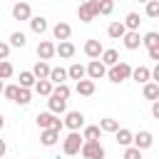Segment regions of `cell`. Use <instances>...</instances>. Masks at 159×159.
<instances>
[{
	"instance_id": "40",
	"label": "cell",
	"mask_w": 159,
	"mask_h": 159,
	"mask_svg": "<svg viewBox=\"0 0 159 159\" xmlns=\"http://www.w3.org/2000/svg\"><path fill=\"white\" fill-rule=\"evenodd\" d=\"M122 159H144V157H142V152L137 147H127L124 154H122Z\"/></svg>"
},
{
	"instance_id": "38",
	"label": "cell",
	"mask_w": 159,
	"mask_h": 159,
	"mask_svg": "<svg viewBox=\"0 0 159 159\" xmlns=\"http://www.w3.org/2000/svg\"><path fill=\"white\" fill-rule=\"evenodd\" d=\"M12 72H15V70H12V65H10L7 60H5V62H0V80H7V77H12Z\"/></svg>"
},
{
	"instance_id": "18",
	"label": "cell",
	"mask_w": 159,
	"mask_h": 159,
	"mask_svg": "<svg viewBox=\"0 0 159 159\" xmlns=\"http://www.w3.org/2000/svg\"><path fill=\"white\" fill-rule=\"evenodd\" d=\"M99 62H102L104 67H114V65L119 62V52H117L114 47H109V50H104V52H102V57H99Z\"/></svg>"
},
{
	"instance_id": "6",
	"label": "cell",
	"mask_w": 159,
	"mask_h": 159,
	"mask_svg": "<svg viewBox=\"0 0 159 159\" xmlns=\"http://www.w3.org/2000/svg\"><path fill=\"white\" fill-rule=\"evenodd\" d=\"M62 124L70 132H80V129H84V114L82 112H67L65 119H62Z\"/></svg>"
},
{
	"instance_id": "35",
	"label": "cell",
	"mask_w": 159,
	"mask_h": 159,
	"mask_svg": "<svg viewBox=\"0 0 159 159\" xmlns=\"http://www.w3.org/2000/svg\"><path fill=\"white\" fill-rule=\"evenodd\" d=\"M112 10H114L112 0H97V15H109Z\"/></svg>"
},
{
	"instance_id": "34",
	"label": "cell",
	"mask_w": 159,
	"mask_h": 159,
	"mask_svg": "<svg viewBox=\"0 0 159 159\" xmlns=\"http://www.w3.org/2000/svg\"><path fill=\"white\" fill-rule=\"evenodd\" d=\"M32 102V92L30 89H22L20 87V92H17V99H15V104H20V107H27Z\"/></svg>"
},
{
	"instance_id": "47",
	"label": "cell",
	"mask_w": 159,
	"mask_h": 159,
	"mask_svg": "<svg viewBox=\"0 0 159 159\" xmlns=\"http://www.w3.org/2000/svg\"><path fill=\"white\" fill-rule=\"evenodd\" d=\"M2 127H5V119H2V114H0V129H2Z\"/></svg>"
},
{
	"instance_id": "16",
	"label": "cell",
	"mask_w": 159,
	"mask_h": 159,
	"mask_svg": "<svg viewBox=\"0 0 159 159\" xmlns=\"http://www.w3.org/2000/svg\"><path fill=\"white\" fill-rule=\"evenodd\" d=\"M132 80H134V82H139V84H147V82L152 80V70L139 65V67H134V70H132Z\"/></svg>"
},
{
	"instance_id": "46",
	"label": "cell",
	"mask_w": 159,
	"mask_h": 159,
	"mask_svg": "<svg viewBox=\"0 0 159 159\" xmlns=\"http://www.w3.org/2000/svg\"><path fill=\"white\" fill-rule=\"evenodd\" d=\"M2 92H5V82L0 80V94H2Z\"/></svg>"
},
{
	"instance_id": "8",
	"label": "cell",
	"mask_w": 159,
	"mask_h": 159,
	"mask_svg": "<svg viewBox=\"0 0 159 159\" xmlns=\"http://www.w3.org/2000/svg\"><path fill=\"white\" fill-rule=\"evenodd\" d=\"M82 50H84V55H87L89 60H99V57H102V52H104L102 42H99V40H94V37H92V40H87Z\"/></svg>"
},
{
	"instance_id": "15",
	"label": "cell",
	"mask_w": 159,
	"mask_h": 159,
	"mask_svg": "<svg viewBox=\"0 0 159 159\" xmlns=\"http://www.w3.org/2000/svg\"><path fill=\"white\" fill-rule=\"evenodd\" d=\"M99 137H102L99 124H84V129H82V139L84 142H99Z\"/></svg>"
},
{
	"instance_id": "25",
	"label": "cell",
	"mask_w": 159,
	"mask_h": 159,
	"mask_svg": "<svg viewBox=\"0 0 159 159\" xmlns=\"http://www.w3.org/2000/svg\"><path fill=\"white\" fill-rule=\"evenodd\" d=\"M35 75L30 72V70H25V72H20V77H17V87H22V89H30V87H35Z\"/></svg>"
},
{
	"instance_id": "37",
	"label": "cell",
	"mask_w": 159,
	"mask_h": 159,
	"mask_svg": "<svg viewBox=\"0 0 159 159\" xmlns=\"http://www.w3.org/2000/svg\"><path fill=\"white\" fill-rule=\"evenodd\" d=\"M70 92H72V89H70L67 84H57V87L52 89V94H55V97H60V99H65V102H67V97H70Z\"/></svg>"
},
{
	"instance_id": "4",
	"label": "cell",
	"mask_w": 159,
	"mask_h": 159,
	"mask_svg": "<svg viewBox=\"0 0 159 159\" xmlns=\"http://www.w3.org/2000/svg\"><path fill=\"white\" fill-rule=\"evenodd\" d=\"M80 154L84 159H104V147L99 142H84L82 149H80Z\"/></svg>"
},
{
	"instance_id": "17",
	"label": "cell",
	"mask_w": 159,
	"mask_h": 159,
	"mask_svg": "<svg viewBox=\"0 0 159 159\" xmlns=\"http://www.w3.org/2000/svg\"><path fill=\"white\" fill-rule=\"evenodd\" d=\"M107 35L112 37V40H122L124 35H127V27H124V22H109V27H107Z\"/></svg>"
},
{
	"instance_id": "13",
	"label": "cell",
	"mask_w": 159,
	"mask_h": 159,
	"mask_svg": "<svg viewBox=\"0 0 159 159\" xmlns=\"http://www.w3.org/2000/svg\"><path fill=\"white\" fill-rule=\"evenodd\" d=\"M52 35H55V40L67 42V40H70V35H72V27H70L67 22H57V25L52 27Z\"/></svg>"
},
{
	"instance_id": "3",
	"label": "cell",
	"mask_w": 159,
	"mask_h": 159,
	"mask_svg": "<svg viewBox=\"0 0 159 159\" xmlns=\"http://www.w3.org/2000/svg\"><path fill=\"white\" fill-rule=\"evenodd\" d=\"M35 122H37V127H40V132L42 129H57V132H62V119L60 117H55L52 112H40L37 117H35Z\"/></svg>"
},
{
	"instance_id": "22",
	"label": "cell",
	"mask_w": 159,
	"mask_h": 159,
	"mask_svg": "<svg viewBox=\"0 0 159 159\" xmlns=\"http://www.w3.org/2000/svg\"><path fill=\"white\" fill-rule=\"evenodd\" d=\"M139 12H127V17H124V27H127V32H139Z\"/></svg>"
},
{
	"instance_id": "28",
	"label": "cell",
	"mask_w": 159,
	"mask_h": 159,
	"mask_svg": "<svg viewBox=\"0 0 159 159\" xmlns=\"http://www.w3.org/2000/svg\"><path fill=\"white\" fill-rule=\"evenodd\" d=\"M52 89H55V84H52L50 80H37V82H35V92L42 94V97H50Z\"/></svg>"
},
{
	"instance_id": "32",
	"label": "cell",
	"mask_w": 159,
	"mask_h": 159,
	"mask_svg": "<svg viewBox=\"0 0 159 159\" xmlns=\"http://www.w3.org/2000/svg\"><path fill=\"white\" fill-rule=\"evenodd\" d=\"M142 45H144L147 50L157 47V45H159V32H154V30H152V32H147V35L142 37Z\"/></svg>"
},
{
	"instance_id": "12",
	"label": "cell",
	"mask_w": 159,
	"mask_h": 159,
	"mask_svg": "<svg viewBox=\"0 0 159 159\" xmlns=\"http://www.w3.org/2000/svg\"><path fill=\"white\" fill-rule=\"evenodd\" d=\"M65 109H67V102H65V99H60V97H55V94L47 97V112H52V114L57 117V114H62Z\"/></svg>"
},
{
	"instance_id": "19",
	"label": "cell",
	"mask_w": 159,
	"mask_h": 159,
	"mask_svg": "<svg viewBox=\"0 0 159 159\" xmlns=\"http://www.w3.org/2000/svg\"><path fill=\"white\" fill-rule=\"evenodd\" d=\"M67 77H70V80H75V82H80V80H84V77H87V67H84V65H80V62H75V65H70Z\"/></svg>"
},
{
	"instance_id": "44",
	"label": "cell",
	"mask_w": 159,
	"mask_h": 159,
	"mask_svg": "<svg viewBox=\"0 0 159 159\" xmlns=\"http://www.w3.org/2000/svg\"><path fill=\"white\" fill-rule=\"evenodd\" d=\"M152 80H154V82H157V84H159V62H157V67H154V70H152Z\"/></svg>"
},
{
	"instance_id": "41",
	"label": "cell",
	"mask_w": 159,
	"mask_h": 159,
	"mask_svg": "<svg viewBox=\"0 0 159 159\" xmlns=\"http://www.w3.org/2000/svg\"><path fill=\"white\" fill-rule=\"evenodd\" d=\"M7 55H10V42H2L0 40V62H5Z\"/></svg>"
},
{
	"instance_id": "29",
	"label": "cell",
	"mask_w": 159,
	"mask_h": 159,
	"mask_svg": "<svg viewBox=\"0 0 159 159\" xmlns=\"http://www.w3.org/2000/svg\"><path fill=\"white\" fill-rule=\"evenodd\" d=\"M75 89H77V94H82V97H89V94H94V82H92V80H80Z\"/></svg>"
},
{
	"instance_id": "24",
	"label": "cell",
	"mask_w": 159,
	"mask_h": 159,
	"mask_svg": "<svg viewBox=\"0 0 159 159\" xmlns=\"http://www.w3.org/2000/svg\"><path fill=\"white\" fill-rule=\"evenodd\" d=\"M50 70H52V67H50L47 62H40V60H37V65L32 67V75H35V80H50Z\"/></svg>"
},
{
	"instance_id": "26",
	"label": "cell",
	"mask_w": 159,
	"mask_h": 159,
	"mask_svg": "<svg viewBox=\"0 0 159 159\" xmlns=\"http://www.w3.org/2000/svg\"><path fill=\"white\" fill-rule=\"evenodd\" d=\"M30 30H32L35 35H42V32H47V20H45L42 15L32 17V20H30Z\"/></svg>"
},
{
	"instance_id": "45",
	"label": "cell",
	"mask_w": 159,
	"mask_h": 159,
	"mask_svg": "<svg viewBox=\"0 0 159 159\" xmlns=\"http://www.w3.org/2000/svg\"><path fill=\"white\" fill-rule=\"evenodd\" d=\"M5 152H7V147H5V142H2V139H0V157H2V154H5Z\"/></svg>"
},
{
	"instance_id": "43",
	"label": "cell",
	"mask_w": 159,
	"mask_h": 159,
	"mask_svg": "<svg viewBox=\"0 0 159 159\" xmlns=\"http://www.w3.org/2000/svg\"><path fill=\"white\" fill-rule=\"evenodd\" d=\"M152 114H154V119H159V99L152 102Z\"/></svg>"
},
{
	"instance_id": "7",
	"label": "cell",
	"mask_w": 159,
	"mask_h": 159,
	"mask_svg": "<svg viewBox=\"0 0 159 159\" xmlns=\"http://www.w3.org/2000/svg\"><path fill=\"white\" fill-rule=\"evenodd\" d=\"M154 144V134L152 132H147V129H142V132H137L134 134V142H132V147H137L139 152H144V149H149Z\"/></svg>"
},
{
	"instance_id": "5",
	"label": "cell",
	"mask_w": 159,
	"mask_h": 159,
	"mask_svg": "<svg viewBox=\"0 0 159 159\" xmlns=\"http://www.w3.org/2000/svg\"><path fill=\"white\" fill-rule=\"evenodd\" d=\"M77 17H80L82 22H92V20L97 17V0H87V2H82V5L77 7Z\"/></svg>"
},
{
	"instance_id": "31",
	"label": "cell",
	"mask_w": 159,
	"mask_h": 159,
	"mask_svg": "<svg viewBox=\"0 0 159 159\" xmlns=\"http://www.w3.org/2000/svg\"><path fill=\"white\" fill-rule=\"evenodd\" d=\"M99 129H102V132L114 134V132L119 129V122H117V119H112V117H104V119H99Z\"/></svg>"
},
{
	"instance_id": "30",
	"label": "cell",
	"mask_w": 159,
	"mask_h": 159,
	"mask_svg": "<svg viewBox=\"0 0 159 159\" xmlns=\"http://www.w3.org/2000/svg\"><path fill=\"white\" fill-rule=\"evenodd\" d=\"M142 94H144V99L157 102V99H159V84H157V82H147L144 89H142Z\"/></svg>"
},
{
	"instance_id": "42",
	"label": "cell",
	"mask_w": 159,
	"mask_h": 159,
	"mask_svg": "<svg viewBox=\"0 0 159 159\" xmlns=\"http://www.w3.org/2000/svg\"><path fill=\"white\" fill-rule=\"evenodd\" d=\"M147 55H149V60L159 62V45H157V47H152V50H147Z\"/></svg>"
},
{
	"instance_id": "2",
	"label": "cell",
	"mask_w": 159,
	"mask_h": 159,
	"mask_svg": "<svg viewBox=\"0 0 159 159\" xmlns=\"http://www.w3.org/2000/svg\"><path fill=\"white\" fill-rule=\"evenodd\" d=\"M82 144H84L82 134H80V132H70V134L62 139V152H65V157H75V154H80Z\"/></svg>"
},
{
	"instance_id": "20",
	"label": "cell",
	"mask_w": 159,
	"mask_h": 159,
	"mask_svg": "<svg viewBox=\"0 0 159 159\" xmlns=\"http://www.w3.org/2000/svg\"><path fill=\"white\" fill-rule=\"evenodd\" d=\"M57 139H60V132H57V129H42V132H40V142H42L45 147H55Z\"/></svg>"
},
{
	"instance_id": "27",
	"label": "cell",
	"mask_w": 159,
	"mask_h": 159,
	"mask_svg": "<svg viewBox=\"0 0 159 159\" xmlns=\"http://www.w3.org/2000/svg\"><path fill=\"white\" fill-rule=\"evenodd\" d=\"M65 80H67V70H62V67H52L50 70V82L57 87V84H65Z\"/></svg>"
},
{
	"instance_id": "21",
	"label": "cell",
	"mask_w": 159,
	"mask_h": 159,
	"mask_svg": "<svg viewBox=\"0 0 159 159\" xmlns=\"http://www.w3.org/2000/svg\"><path fill=\"white\" fill-rule=\"evenodd\" d=\"M114 139H117V144H122V147H132V142H134V134H132L129 129L119 127V129L114 132Z\"/></svg>"
},
{
	"instance_id": "9",
	"label": "cell",
	"mask_w": 159,
	"mask_h": 159,
	"mask_svg": "<svg viewBox=\"0 0 159 159\" xmlns=\"http://www.w3.org/2000/svg\"><path fill=\"white\" fill-rule=\"evenodd\" d=\"M37 57H40V62H47V60H52V57H55V42H50V40H42V42L37 45Z\"/></svg>"
},
{
	"instance_id": "39",
	"label": "cell",
	"mask_w": 159,
	"mask_h": 159,
	"mask_svg": "<svg viewBox=\"0 0 159 159\" xmlns=\"http://www.w3.org/2000/svg\"><path fill=\"white\" fill-rule=\"evenodd\" d=\"M17 92H20L17 84H5V92H2V94H5L10 102H15V99H17Z\"/></svg>"
},
{
	"instance_id": "23",
	"label": "cell",
	"mask_w": 159,
	"mask_h": 159,
	"mask_svg": "<svg viewBox=\"0 0 159 159\" xmlns=\"http://www.w3.org/2000/svg\"><path fill=\"white\" fill-rule=\"evenodd\" d=\"M122 42H124L127 50H137V47L142 45V35H139V32H127V35L122 37Z\"/></svg>"
},
{
	"instance_id": "33",
	"label": "cell",
	"mask_w": 159,
	"mask_h": 159,
	"mask_svg": "<svg viewBox=\"0 0 159 159\" xmlns=\"http://www.w3.org/2000/svg\"><path fill=\"white\" fill-rule=\"evenodd\" d=\"M25 42H27V37H25V32H20V30H15V32L10 35V47H25Z\"/></svg>"
},
{
	"instance_id": "10",
	"label": "cell",
	"mask_w": 159,
	"mask_h": 159,
	"mask_svg": "<svg viewBox=\"0 0 159 159\" xmlns=\"http://www.w3.org/2000/svg\"><path fill=\"white\" fill-rule=\"evenodd\" d=\"M104 75H107V67H104L99 60H92V62L87 65V77H89L92 82H94V80H102Z\"/></svg>"
},
{
	"instance_id": "1",
	"label": "cell",
	"mask_w": 159,
	"mask_h": 159,
	"mask_svg": "<svg viewBox=\"0 0 159 159\" xmlns=\"http://www.w3.org/2000/svg\"><path fill=\"white\" fill-rule=\"evenodd\" d=\"M132 65L129 62H124V60H119L114 67H109L107 70V77H109V82H114V84H119V82H124V80H129L132 77Z\"/></svg>"
},
{
	"instance_id": "14",
	"label": "cell",
	"mask_w": 159,
	"mask_h": 159,
	"mask_svg": "<svg viewBox=\"0 0 159 159\" xmlns=\"http://www.w3.org/2000/svg\"><path fill=\"white\" fill-rule=\"evenodd\" d=\"M75 52H77V50H75V45H72L70 40H67V42H57V45H55V55H60L62 60L75 57Z\"/></svg>"
},
{
	"instance_id": "11",
	"label": "cell",
	"mask_w": 159,
	"mask_h": 159,
	"mask_svg": "<svg viewBox=\"0 0 159 159\" xmlns=\"http://www.w3.org/2000/svg\"><path fill=\"white\" fill-rule=\"evenodd\" d=\"M12 17L15 20H32V7L27 2H15L12 5Z\"/></svg>"
},
{
	"instance_id": "36",
	"label": "cell",
	"mask_w": 159,
	"mask_h": 159,
	"mask_svg": "<svg viewBox=\"0 0 159 159\" xmlns=\"http://www.w3.org/2000/svg\"><path fill=\"white\" fill-rule=\"evenodd\" d=\"M144 12H147V17H159V0H149Z\"/></svg>"
}]
</instances>
